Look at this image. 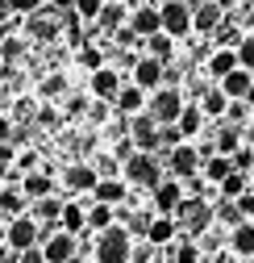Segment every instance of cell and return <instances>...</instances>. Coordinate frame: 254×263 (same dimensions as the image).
Listing matches in <instances>:
<instances>
[{"label":"cell","instance_id":"28","mask_svg":"<svg viewBox=\"0 0 254 263\" xmlns=\"http://www.w3.org/2000/svg\"><path fill=\"white\" fill-rule=\"evenodd\" d=\"M58 226L71 230V234H83V230H88V209L75 205V201H67V205H62V213H58Z\"/></svg>","mask_w":254,"mask_h":263},{"label":"cell","instance_id":"46","mask_svg":"<svg viewBox=\"0 0 254 263\" xmlns=\"http://www.w3.org/2000/svg\"><path fill=\"white\" fill-rule=\"evenodd\" d=\"M229 159H234V167H238V172H250V163H254V146H238Z\"/></svg>","mask_w":254,"mask_h":263},{"label":"cell","instance_id":"15","mask_svg":"<svg viewBox=\"0 0 254 263\" xmlns=\"http://www.w3.org/2000/svg\"><path fill=\"white\" fill-rule=\"evenodd\" d=\"M125 192H130V180H125V176H100V180H96V188H92V201L125 205Z\"/></svg>","mask_w":254,"mask_h":263},{"label":"cell","instance_id":"56","mask_svg":"<svg viewBox=\"0 0 254 263\" xmlns=\"http://www.w3.org/2000/svg\"><path fill=\"white\" fill-rule=\"evenodd\" d=\"M250 184H254V163H250Z\"/></svg>","mask_w":254,"mask_h":263},{"label":"cell","instance_id":"21","mask_svg":"<svg viewBox=\"0 0 254 263\" xmlns=\"http://www.w3.org/2000/svg\"><path fill=\"white\" fill-rule=\"evenodd\" d=\"M175 42H179V38H171L167 29H158V34H150V38H142V46H146V54H154L158 63H167V67H171V59H175Z\"/></svg>","mask_w":254,"mask_h":263},{"label":"cell","instance_id":"27","mask_svg":"<svg viewBox=\"0 0 254 263\" xmlns=\"http://www.w3.org/2000/svg\"><path fill=\"white\" fill-rule=\"evenodd\" d=\"M200 109H204V117H225V109H229V96L221 92V84H208V88H204V96H200Z\"/></svg>","mask_w":254,"mask_h":263},{"label":"cell","instance_id":"31","mask_svg":"<svg viewBox=\"0 0 254 263\" xmlns=\"http://www.w3.org/2000/svg\"><path fill=\"white\" fill-rule=\"evenodd\" d=\"M167 255H171V263H200L196 238H175V242H167Z\"/></svg>","mask_w":254,"mask_h":263},{"label":"cell","instance_id":"13","mask_svg":"<svg viewBox=\"0 0 254 263\" xmlns=\"http://www.w3.org/2000/svg\"><path fill=\"white\" fill-rule=\"evenodd\" d=\"M130 138H134L138 151H154L158 146V121L150 113H134L130 117Z\"/></svg>","mask_w":254,"mask_h":263},{"label":"cell","instance_id":"49","mask_svg":"<svg viewBox=\"0 0 254 263\" xmlns=\"http://www.w3.org/2000/svg\"><path fill=\"white\" fill-rule=\"evenodd\" d=\"M238 209H242V213H246V217H250V213H254V184H250V188H246V192H242V196H238Z\"/></svg>","mask_w":254,"mask_h":263},{"label":"cell","instance_id":"23","mask_svg":"<svg viewBox=\"0 0 254 263\" xmlns=\"http://www.w3.org/2000/svg\"><path fill=\"white\" fill-rule=\"evenodd\" d=\"M130 21V9L121 5V0H104V9H100V17L92 21V25H100V29H109V34H117V29Z\"/></svg>","mask_w":254,"mask_h":263},{"label":"cell","instance_id":"53","mask_svg":"<svg viewBox=\"0 0 254 263\" xmlns=\"http://www.w3.org/2000/svg\"><path fill=\"white\" fill-rule=\"evenodd\" d=\"M130 226L138 230V234H146V230H150V217H146V213H134V217H130Z\"/></svg>","mask_w":254,"mask_h":263},{"label":"cell","instance_id":"38","mask_svg":"<svg viewBox=\"0 0 254 263\" xmlns=\"http://www.w3.org/2000/svg\"><path fill=\"white\" fill-rule=\"evenodd\" d=\"M213 38H217V46H238V42H242V34H238V29L229 25V17L221 21L217 29H213Z\"/></svg>","mask_w":254,"mask_h":263},{"label":"cell","instance_id":"18","mask_svg":"<svg viewBox=\"0 0 254 263\" xmlns=\"http://www.w3.org/2000/svg\"><path fill=\"white\" fill-rule=\"evenodd\" d=\"M146 101H150V92L146 88H138L134 80L130 84H121V92H117V113H125V117H134V113H146Z\"/></svg>","mask_w":254,"mask_h":263},{"label":"cell","instance_id":"22","mask_svg":"<svg viewBox=\"0 0 254 263\" xmlns=\"http://www.w3.org/2000/svg\"><path fill=\"white\" fill-rule=\"evenodd\" d=\"M204 67H208V76H213V80L229 76V71L238 67V46H217V50L208 54V63H204Z\"/></svg>","mask_w":254,"mask_h":263},{"label":"cell","instance_id":"4","mask_svg":"<svg viewBox=\"0 0 254 263\" xmlns=\"http://www.w3.org/2000/svg\"><path fill=\"white\" fill-rule=\"evenodd\" d=\"M121 176L130 180L134 188H154L158 180H163V176H158V159H154V151H134L130 159L121 163Z\"/></svg>","mask_w":254,"mask_h":263},{"label":"cell","instance_id":"29","mask_svg":"<svg viewBox=\"0 0 254 263\" xmlns=\"http://www.w3.org/2000/svg\"><path fill=\"white\" fill-rule=\"evenodd\" d=\"M62 205H67V201H62L58 192H50V196H38V201H34V213H29V217H34V221H58Z\"/></svg>","mask_w":254,"mask_h":263},{"label":"cell","instance_id":"7","mask_svg":"<svg viewBox=\"0 0 254 263\" xmlns=\"http://www.w3.org/2000/svg\"><path fill=\"white\" fill-rule=\"evenodd\" d=\"M42 255H46V263H67L71 255H79V234H71V230H54V234L42 242Z\"/></svg>","mask_w":254,"mask_h":263},{"label":"cell","instance_id":"25","mask_svg":"<svg viewBox=\"0 0 254 263\" xmlns=\"http://www.w3.org/2000/svg\"><path fill=\"white\" fill-rule=\"evenodd\" d=\"M175 125H179V134H183V138H192V142H196V134L204 129V109H200L196 101H192V105H183Z\"/></svg>","mask_w":254,"mask_h":263},{"label":"cell","instance_id":"12","mask_svg":"<svg viewBox=\"0 0 254 263\" xmlns=\"http://www.w3.org/2000/svg\"><path fill=\"white\" fill-rule=\"evenodd\" d=\"M121 71L117 67H96L92 71V80H88V88H92V96L96 101H117V92H121Z\"/></svg>","mask_w":254,"mask_h":263},{"label":"cell","instance_id":"8","mask_svg":"<svg viewBox=\"0 0 254 263\" xmlns=\"http://www.w3.org/2000/svg\"><path fill=\"white\" fill-rule=\"evenodd\" d=\"M225 21V5L221 0H196L192 5V34H213Z\"/></svg>","mask_w":254,"mask_h":263},{"label":"cell","instance_id":"41","mask_svg":"<svg viewBox=\"0 0 254 263\" xmlns=\"http://www.w3.org/2000/svg\"><path fill=\"white\" fill-rule=\"evenodd\" d=\"M250 101H229V109H225V121H234V125H242L246 117H250Z\"/></svg>","mask_w":254,"mask_h":263},{"label":"cell","instance_id":"6","mask_svg":"<svg viewBox=\"0 0 254 263\" xmlns=\"http://www.w3.org/2000/svg\"><path fill=\"white\" fill-rule=\"evenodd\" d=\"M158 17H163V29L171 38L192 34V5H187V0H163V5H158Z\"/></svg>","mask_w":254,"mask_h":263},{"label":"cell","instance_id":"11","mask_svg":"<svg viewBox=\"0 0 254 263\" xmlns=\"http://www.w3.org/2000/svg\"><path fill=\"white\" fill-rule=\"evenodd\" d=\"M150 196H154V213H175L179 209V201H183V180H158L154 188H150Z\"/></svg>","mask_w":254,"mask_h":263},{"label":"cell","instance_id":"20","mask_svg":"<svg viewBox=\"0 0 254 263\" xmlns=\"http://www.w3.org/2000/svg\"><path fill=\"white\" fill-rule=\"evenodd\" d=\"M175 234H179V221L171 213H154L150 217V230H146V242L150 247H167V242H175Z\"/></svg>","mask_w":254,"mask_h":263},{"label":"cell","instance_id":"2","mask_svg":"<svg viewBox=\"0 0 254 263\" xmlns=\"http://www.w3.org/2000/svg\"><path fill=\"white\" fill-rule=\"evenodd\" d=\"M171 217L187 230V238H200L204 230L213 226V205L204 201V196H187V192H183V201H179V209H175Z\"/></svg>","mask_w":254,"mask_h":263},{"label":"cell","instance_id":"40","mask_svg":"<svg viewBox=\"0 0 254 263\" xmlns=\"http://www.w3.org/2000/svg\"><path fill=\"white\" fill-rule=\"evenodd\" d=\"M238 63L254 71V34H242V42H238Z\"/></svg>","mask_w":254,"mask_h":263},{"label":"cell","instance_id":"26","mask_svg":"<svg viewBox=\"0 0 254 263\" xmlns=\"http://www.w3.org/2000/svg\"><path fill=\"white\" fill-rule=\"evenodd\" d=\"M21 192L29 196V201H38V196H50V192H54V180H50L46 172H25V176H21Z\"/></svg>","mask_w":254,"mask_h":263},{"label":"cell","instance_id":"9","mask_svg":"<svg viewBox=\"0 0 254 263\" xmlns=\"http://www.w3.org/2000/svg\"><path fill=\"white\" fill-rule=\"evenodd\" d=\"M5 242H9L13 251H25V247H38V221L29 217V213L13 217V221H9V230H5Z\"/></svg>","mask_w":254,"mask_h":263},{"label":"cell","instance_id":"14","mask_svg":"<svg viewBox=\"0 0 254 263\" xmlns=\"http://www.w3.org/2000/svg\"><path fill=\"white\" fill-rule=\"evenodd\" d=\"M58 29H62V21H58L54 13H46V9H38V13H29V17H25V34H29V38H38V42L58 38Z\"/></svg>","mask_w":254,"mask_h":263},{"label":"cell","instance_id":"19","mask_svg":"<svg viewBox=\"0 0 254 263\" xmlns=\"http://www.w3.org/2000/svg\"><path fill=\"white\" fill-rule=\"evenodd\" d=\"M217 84H221V92H225L229 101H246V92H250V84H254V71L238 63V67H234L229 76H221Z\"/></svg>","mask_w":254,"mask_h":263},{"label":"cell","instance_id":"52","mask_svg":"<svg viewBox=\"0 0 254 263\" xmlns=\"http://www.w3.org/2000/svg\"><path fill=\"white\" fill-rule=\"evenodd\" d=\"M13 159H17V151H13V142H0V167H9Z\"/></svg>","mask_w":254,"mask_h":263},{"label":"cell","instance_id":"34","mask_svg":"<svg viewBox=\"0 0 254 263\" xmlns=\"http://www.w3.org/2000/svg\"><path fill=\"white\" fill-rule=\"evenodd\" d=\"M25 205H29V196L21 192V184H17V188H5V192H0V213H9V217H21V213H25Z\"/></svg>","mask_w":254,"mask_h":263},{"label":"cell","instance_id":"54","mask_svg":"<svg viewBox=\"0 0 254 263\" xmlns=\"http://www.w3.org/2000/svg\"><path fill=\"white\" fill-rule=\"evenodd\" d=\"M67 263H96V259H88V255H71Z\"/></svg>","mask_w":254,"mask_h":263},{"label":"cell","instance_id":"47","mask_svg":"<svg viewBox=\"0 0 254 263\" xmlns=\"http://www.w3.org/2000/svg\"><path fill=\"white\" fill-rule=\"evenodd\" d=\"M13 163H17V172H21V176H25V172H38V155H34V151H25V155H17Z\"/></svg>","mask_w":254,"mask_h":263},{"label":"cell","instance_id":"50","mask_svg":"<svg viewBox=\"0 0 254 263\" xmlns=\"http://www.w3.org/2000/svg\"><path fill=\"white\" fill-rule=\"evenodd\" d=\"M17 138V129H13V117H5L0 113V142H13Z\"/></svg>","mask_w":254,"mask_h":263},{"label":"cell","instance_id":"5","mask_svg":"<svg viewBox=\"0 0 254 263\" xmlns=\"http://www.w3.org/2000/svg\"><path fill=\"white\" fill-rule=\"evenodd\" d=\"M200 163H204V159H200V146H196L192 138H183L179 146H171V151H167V167H171V176H175V180L196 176V172H200Z\"/></svg>","mask_w":254,"mask_h":263},{"label":"cell","instance_id":"44","mask_svg":"<svg viewBox=\"0 0 254 263\" xmlns=\"http://www.w3.org/2000/svg\"><path fill=\"white\" fill-rule=\"evenodd\" d=\"M79 63H83L88 71H96V67H104V54H100L96 46H83V50H79Z\"/></svg>","mask_w":254,"mask_h":263},{"label":"cell","instance_id":"24","mask_svg":"<svg viewBox=\"0 0 254 263\" xmlns=\"http://www.w3.org/2000/svg\"><path fill=\"white\" fill-rule=\"evenodd\" d=\"M229 172H234V159H229V155H221V151H213V155L200 163V176H204L208 184H221Z\"/></svg>","mask_w":254,"mask_h":263},{"label":"cell","instance_id":"42","mask_svg":"<svg viewBox=\"0 0 254 263\" xmlns=\"http://www.w3.org/2000/svg\"><path fill=\"white\" fill-rule=\"evenodd\" d=\"M62 88H67V80H62V76H46V80H42V101L62 96Z\"/></svg>","mask_w":254,"mask_h":263},{"label":"cell","instance_id":"45","mask_svg":"<svg viewBox=\"0 0 254 263\" xmlns=\"http://www.w3.org/2000/svg\"><path fill=\"white\" fill-rule=\"evenodd\" d=\"M9 9H13V13H21V17H29V13L46 9V0H9Z\"/></svg>","mask_w":254,"mask_h":263},{"label":"cell","instance_id":"32","mask_svg":"<svg viewBox=\"0 0 254 263\" xmlns=\"http://www.w3.org/2000/svg\"><path fill=\"white\" fill-rule=\"evenodd\" d=\"M229 247H234L238 255L254 259V221H242V226H234V234H229Z\"/></svg>","mask_w":254,"mask_h":263},{"label":"cell","instance_id":"30","mask_svg":"<svg viewBox=\"0 0 254 263\" xmlns=\"http://www.w3.org/2000/svg\"><path fill=\"white\" fill-rule=\"evenodd\" d=\"M117 221V205H104V201H92V209H88V230H109Z\"/></svg>","mask_w":254,"mask_h":263},{"label":"cell","instance_id":"43","mask_svg":"<svg viewBox=\"0 0 254 263\" xmlns=\"http://www.w3.org/2000/svg\"><path fill=\"white\" fill-rule=\"evenodd\" d=\"M158 142H163L167 151H171V146H179V142H183V134H179V125H175V121H171V125H158Z\"/></svg>","mask_w":254,"mask_h":263},{"label":"cell","instance_id":"55","mask_svg":"<svg viewBox=\"0 0 254 263\" xmlns=\"http://www.w3.org/2000/svg\"><path fill=\"white\" fill-rule=\"evenodd\" d=\"M246 101H250V105H254V84H250V92H246Z\"/></svg>","mask_w":254,"mask_h":263},{"label":"cell","instance_id":"33","mask_svg":"<svg viewBox=\"0 0 254 263\" xmlns=\"http://www.w3.org/2000/svg\"><path fill=\"white\" fill-rule=\"evenodd\" d=\"M221 155H234L238 146H242V125H234V121H225V125H221L217 129V142H213Z\"/></svg>","mask_w":254,"mask_h":263},{"label":"cell","instance_id":"1","mask_svg":"<svg viewBox=\"0 0 254 263\" xmlns=\"http://www.w3.org/2000/svg\"><path fill=\"white\" fill-rule=\"evenodd\" d=\"M92 259L96 263H130L134 259V247H130V230L125 226H109L100 230V238H96V251H92Z\"/></svg>","mask_w":254,"mask_h":263},{"label":"cell","instance_id":"51","mask_svg":"<svg viewBox=\"0 0 254 263\" xmlns=\"http://www.w3.org/2000/svg\"><path fill=\"white\" fill-rule=\"evenodd\" d=\"M29 117H34V105H29V101H17V105H13V121H29Z\"/></svg>","mask_w":254,"mask_h":263},{"label":"cell","instance_id":"3","mask_svg":"<svg viewBox=\"0 0 254 263\" xmlns=\"http://www.w3.org/2000/svg\"><path fill=\"white\" fill-rule=\"evenodd\" d=\"M183 105H187V101H183V92L171 88V84H163V88H154V92H150L146 113H150L158 125H171V121H179V109H183Z\"/></svg>","mask_w":254,"mask_h":263},{"label":"cell","instance_id":"37","mask_svg":"<svg viewBox=\"0 0 254 263\" xmlns=\"http://www.w3.org/2000/svg\"><path fill=\"white\" fill-rule=\"evenodd\" d=\"M71 9H75L79 21H96L100 9H104V0H71Z\"/></svg>","mask_w":254,"mask_h":263},{"label":"cell","instance_id":"35","mask_svg":"<svg viewBox=\"0 0 254 263\" xmlns=\"http://www.w3.org/2000/svg\"><path fill=\"white\" fill-rule=\"evenodd\" d=\"M213 221H221V226H229V230H234V226H242V221H246V213L238 209V201H229V196H221V205L213 209Z\"/></svg>","mask_w":254,"mask_h":263},{"label":"cell","instance_id":"57","mask_svg":"<svg viewBox=\"0 0 254 263\" xmlns=\"http://www.w3.org/2000/svg\"><path fill=\"white\" fill-rule=\"evenodd\" d=\"M0 242H5V238H0Z\"/></svg>","mask_w":254,"mask_h":263},{"label":"cell","instance_id":"17","mask_svg":"<svg viewBox=\"0 0 254 263\" xmlns=\"http://www.w3.org/2000/svg\"><path fill=\"white\" fill-rule=\"evenodd\" d=\"M130 29H134L138 38H150V34H158V29H163L158 5H138V9H130Z\"/></svg>","mask_w":254,"mask_h":263},{"label":"cell","instance_id":"16","mask_svg":"<svg viewBox=\"0 0 254 263\" xmlns=\"http://www.w3.org/2000/svg\"><path fill=\"white\" fill-rule=\"evenodd\" d=\"M96 180H100V172L92 167V163H71V167L62 172V188L67 192H92Z\"/></svg>","mask_w":254,"mask_h":263},{"label":"cell","instance_id":"48","mask_svg":"<svg viewBox=\"0 0 254 263\" xmlns=\"http://www.w3.org/2000/svg\"><path fill=\"white\" fill-rule=\"evenodd\" d=\"M17 263H46V255H42V247H25L17 255Z\"/></svg>","mask_w":254,"mask_h":263},{"label":"cell","instance_id":"39","mask_svg":"<svg viewBox=\"0 0 254 263\" xmlns=\"http://www.w3.org/2000/svg\"><path fill=\"white\" fill-rule=\"evenodd\" d=\"M21 54H25V42H17V38H0V59L5 63H21Z\"/></svg>","mask_w":254,"mask_h":263},{"label":"cell","instance_id":"10","mask_svg":"<svg viewBox=\"0 0 254 263\" xmlns=\"http://www.w3.org/2000/svg\"><path fill=\"white\" fill-rule=\"evenodd\" d=\"M134 84H138V88H146V92L163 88V84H167V63H158L154 54L138 59V63H134Z\"/></svg>","mask_w":254,"mask_h":263},{"label":"cell","instance_id":"36","mask_svg":"<svg viewBox=\"0 0 254 263\" xmlns=\"http://www.w3.org/2000/svg\"><path fill=\"white\" fill-rule=\"evenodd\" d=\"M217 188H221V196H229V201H238V196H242V192L250 188V172H238V167H234V172H229L225 180H221Z\"/></svg>","mask_w":254,"mask_h":263}]
</instances>
